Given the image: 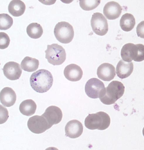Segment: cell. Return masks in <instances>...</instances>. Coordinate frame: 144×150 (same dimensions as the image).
Returning <instances> with one entry per match:
<instances>
[{
	"label": "cell",
	"instance_id": "obj_1",
	"mask_svg": "<svg viewBox=\"0 0 144 150\" xmlns=\"http://www.w3.org/2000/svg\"><path fill=\"white\" fill-rule=\"evenodd\" d=\"M30 85L36 92L45 93L52 87L54 81L52 73L46 69H40L30 77Z\"/></svg>",
	"mask_w": 144,
	"mask_h": 150
},
{
	"label": "cell",
	"instance_id": "obj_2",
	"mask_svg": "<svg viewBox=\"0 0 144 150\" xmlns=\"http://www.w3.org/2000/svg\"><path fill=\"white\" fill-rule=\"evenodd\" d=\"M125 92V87L121 82L112 81L100 93L99 99L103 104L111 105L122 97Z\"/></svg>",
	"mask_w": 144,
	"mask_h": 150
},
{
	"label": "cell",
	"instance_id": "obj_3",
	"mask_svg": "<svg viewBox=\"0 0 144 150\" xmlns=\"http://www.w3.org/2000/svg\"><path fill=\"white\" fill-rule=\"evenodd\" d=\"M111 119L107 113L100 111L87 116L85 121V126L89 130H106L109 127Z\"/></svg>",
	"mask_w": 144,
	"mask_h": 150
},
{
	"label": "cell",
	"instance_id": "obj_4",
	"mask_svg": "<svg viewBox=\"0 0 144 150\" xmlns=\"http://www.w3.org/2000/svg\"><path fill=\"white\" fill-rule=\"evenodd\" d=\"M121 56L123 60L128 63L132 62V60L142 62L144 60V45L142 44H126L122 47Z\"/></svg>",
	"mask_w": 144,
	"mask_h": 150
},
{
	"label": "cell",
	"instance_id": "obj_5",
	"mask_svg": "<svg viewBox=\"0 0 144 150\" xmlns=\"http://www.w3.org/2000/svg\"><path fill=\"white\" fill-rule=\"evenodd\" d=\"M45 57L48 62L54 66L61 65L66 59L65 49L57 44L47 45V49L45 50Z\"/></svg>",
	"mask_w": 144,
	"mask_h": 150
},
{
	"label": "cell",
	"instance_id": "obj_6",
	"mask_svg": "<svg viewBox=\"0 0 144 150\" xmlns=\"http://www.w3.org/2000/svg\"><path fill=\"white\" fill-rule=\"evenodd\" d=\"M55 38L62 44H69L74 38V30L72 25L66 22L57 23L54 28Z\"/></svg>",
	"mask_w": 144,
	"mask_h": 150
},
{
	"label": "cell",
	"instance_id": "obj_7",
	"mask_svg": "<svg viewBox=\"0 0 144 150\" xmlns=\"http://www.w3.org/2000/svg\"><path fill=\"white\" fill-rule=\"evenodd\" d=\"M28 128L35 134H41L52 127L43 116L34 115L28 120Z\"/></svg>",
	"mask_w": 144,
	"mask_h": 150
},
{
	"label": "cell",
	"instance_id": "obj_8",
	"mask_svg": "<svg viewBox=\"0 0 144 150\" xmlns=\"http://www.w3.org/2000/svg\"><path fill=\"white\" fill-rule=\"evenodd\" d=\"M91 25L93 32L97 35L104 36L108 32L109 26L107 20L100 13H95L92 15Z\"/></svg>",
	"mask_w": 144,
	"mask_h": 150
},
{
	"label": "cell",
	"instance_id": "obj_9",
	"mask_svg": "<svg viewBox=\"0 0 144 150\" xmlns=\"http://www.w3.org/2000/svg\"><path fill=\"white\" fill-rule=\"evenodd\" d=\"M104 88V84L102 81L96 78H93L86 83L85 91L89 97L97 99L99 98L100 93Z\"/></svg>",
	"mask_w": 144,
	"mask_h": 150
},
{
	"label": "cell",
	"instance_id": "obj_10",
	"mask_svg": "<svg viewBox=\"0 0 144 150\" xmlns=\"http://www.w3.org/2000/svg\"><path fill=\"white\" fill-rule=\"evenodd\" d=\"M3 71L5 77L11 80H18L22 74L20 65L14 62L6 63L3 67Z\"/></svg>",
	"mask_w": 144,
	"mask_h": 150
},
{
	"label": "cell",
	"instance_id": "obj_11",
	"mask_svg": "<svg viewBox=\"0 0 144 150\" xmlns=\"http://www.w3.org/2000/svg\"><path fill=\"white\" fill-rule=\"evenodd\" d=\"M42 116L47 120L48 122L51 125H57L62 120V111L59 108L55 105L48 107Z\"/></svg>",
	"mask_w": 144,
	"mask_h": 150
},
{
	"label": "cell",
	"instance_id": "obj_12",
	"mask_svg": "<svg viewBox=\"0 0 144 150\" xmlns=\"http://www.w3.org/2000/svg\"><path fill=\"white\" fill-rule=\"evenodd\" d=\"M83 131L82 123L77 120L69 121L65 127L66 135L71 139H76L80 137Z\"/></svg>",
	"mask_w": 144,
	"mask_h": 150
},
{
	"label": "cell",
	"instance_id": "obj_13",
	"mask_svg": "<svg viewBox=\"0 0 144 150\" xmlns=\"http://www.w3.org/2000/svg\"><path fill=\"white\" fill-rule=\"evenodd\" d=\"M115 68L109 63H103L97 69V75L100 79L105 81H109L115 76Z\"/></svg>",
	"mask_w": 144,
	"mask_h": 150
},
{
	"label": "cell",
	"instance_id": "obj_14",
	"mask_svg": "<svg viewBox=\"0 0 144 150\" xmlns=\"http://www.w3.org/2000/svg\"><path fill=\"white\" fill-rule=\"evenodd\" d=\"M122 8L118 3L111 1L107 3L103 8V14L109 20H114L119 18L122 13Z\"/></svg>",
	"mask_w": 144,
	"mask_h": 150
},
{
	"label": "cell",
	"instance_id": "obj_15",
	"mask_svg": "<svg viewBox=\"0 0 144 150\" xmlns=\"http://www.w3.org/2000/svg\"><path fill=\"white\" fill-rule=\"evenodd\" d=\"M64 74L68 80L71 81H78L82 78L83 71L78 65L71 64L66 67Z\"/></svg>",
	"mask_w": 144,
	"mask_h": 150
},
{
	"label": "cell",
	"instance_id": "obj_16",
	"mask_svg": "<svg viewBox=\"0 0 144 150\" xmlns=\"http://www.w3.org/2000/svg\"><path fill=\"white\" fill-rule=\"evenodd\" d=\"M16 101V95L11 88L5 87L0 92V101L6 107H12Z\"/></svg>",
	"mask_w": 144,
	"mask_h": 150
},
{
	"label": "cell",
	"instance_id": "obj_17",
	"mask_svg": "<svg viewBox=\"0 0 144 150\" xmlns=\"http://www.w3.org/2000/svg\"><path fill=\"white\" fill-rule=\"evenodd\" d=\"M134 70V65L132 62H125L124 60H119L117 65L116 73L117 76L121 79L128 77Z\"/></svg>",
	"mask_w": 144,
	"mask_h": 150
},
{
	"label": "cell",
	"instance_id": "obj_18",
	"mask_svg": "<svg viewBox=\"0 0 144 150\" xmlns=\"http://www.w3.org/2000/svg\"><path fill=\"white\" fill-rule=\"evenodd\" d=\"M8 12L14 17H19L24 13L26 5L20 0H13L10 2L8 7Z\"/></svg>",
	"mask_w": 144,
	"mask_h": 150
},
{
	"label": "cell",
	"instance_id": "obj_19",
	"mask_svg": "<svg viewBox=\"0 0 144 150\" xmlns=\"http://www.w3.org/2000/svg\"><path fill=\"white\" fill-rule=\"evenodd\" d=\"M136 24L135 18L133 15L129 13H125L120 20L119 25L123 30L130 32L134 28Z\"/></svg>",
	"mask_w": 144,
	"mask_h": 150
},
{
	"label": "cell",
	"instance_id": "obj_20",
	"mask_svg": "<svg viewBox=\"0 0 144 150\" xmlns=\"http://www.w3.org/2000/svg\"><path fill=\"white\" fill-rule=\"evenodd\" d=\"M19 109L22 115L29 117L35 113L37 109V105L34 100L28 99L23 101L20 103Z\"/></svg>",
	"mask_w": 144,
	"mask_h": 150
},
{
	"label": "cell",
	"instance_id": "obj_21",
	"mask_svg": "<svg viewBox=\"0 0 144 150\" xmlns=\"http://www.w3.org/2000/svg\"><path fill=\"white\" fill-rule=\"evenodd\" d=\"M39 65V60L28 56L25 57L20 64L21 68L23 70L28 72H33L37 70Z\"/></svg>",
	"mask_w": 144,
	"mask_h": 150
},
{
	"label": "cell",
	"instance_id": "obj_22",
	"mask_svg": "<svg viewBox=\"0 0 144 150\" xmlns=\"http://www.w3.org/2000/svg\"><path fill=\"white\" fill-rule=\"evenodd\" d=\"M26 32L30 38L33 39H38L42 36L43 29L40 24L37 23H32L28 25Z\"/></svg>",
	"mask_w": 144,
	"mask_h": 150
},
{
	"label": "cell",
	"instance_id": "obj_23",
	"mask_svg": "<svg viewBox=\"0 0 144 150\" xmlns=\"http://www.w3.org/2000/svg\"><path fill=\"white\" fill-rule=\"evenodd\" d=\"M13 20L8 14H0V30H8L12 27Z\"/></svg>",
	"mask_w": 144,
	"mask_h": 150
},
{
	"label": "cell",
	"instance_id": "obj_24",
	"mask_svg": "<svg viewBox=\"0 0 144 150\" xmlns=\"http://www.w3.org/2000/svg\"><path fill=\"white\" fill-rule=\"evenodd\" d=\"M101 3V1L95 0H86L80 1V6L83 10L91 11L97 7Z\"/></svg>",
	"mask_w": 144,
	"mask_h": 150
},
{
	"label": "cell",
	"instance_id": "obj_25",
	"mask_svg": "<svg viewBox=\"0 0 144 150\" xmlns=\"http://www.w3.org/2000/svg\"><path fill=\"white\" fill-rule=\"evenodd\" d=\"M10 38L8 35L4 32H0V49L4 50L8 47Z\"/></svg>",
	"mask_w": 144,
	"mask_h": 150
},
{
	"label": "cell",
	"instance_id": "obj_26",
	"mask_svg": "<svg viewBox=\"0 0 144 150\" xmlns=\"http://www.w3.org/2000/svg\"><path fill=\"white\" fill-rule=\"evenodd\" d=\"M9 117L8 109L4 106L0 105V125L7 121Z\"/></svg>",
	"mask_w": 144,
	"mask_h": 150
},
{
	"label": "cell",
	"instance_id": "obj_27",
	"mask_svg": "<svg viewBox=\"0 0 144 150\" xmlns=\"http://www.w3.org/2000/svg\"><path fill=\"white\" fill-rule=\"evenodd\" d=\"M136 33L139 38H144V21L139 23L137 25Z\"/></svg>",
	"mask_w": 144,
	"mask_h": 150
},
{
	"label": "cell",
	"instance_id": "obj_28",
	"mask_svg": "<svg viewBox=\"0 0 144 150\" xmlns=\"http://www.w3.org/2000/svg\"><path fill=\"white\" fill-rule=\"evenodd\" d=\"M143 134L144 137V128H143Z\"/></svg>",
	"mask_w": 144,
	"mask_h": 150
},
{
	"label": "cell",
	"instance_id": "obj_29",
	"mask_svg": "<svg viewBox=\"0 0 144 150\" xmlns=\"http://www.w3.org/2000/svg\"><path fill=\"white\" fill-rule=\"evenodd\" d=\"M0 65H1V64H0Z\"/></svg>",
	"mask_w": 144,
	"mask_h": 150
}]
</instances>
